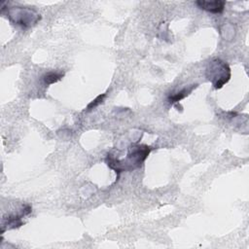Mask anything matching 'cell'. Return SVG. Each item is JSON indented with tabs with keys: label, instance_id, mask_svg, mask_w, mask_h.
<instances>
[{
	"label": "cell",
	"instance_id": "obj_1",
	"mask_svg": "<svg viewBox=\"0 0 249 249\" xmlns=\"http://www.w3.org/2000/svg\"><path fill=\"white\" fill-rule=\"evenodd\" d=\"M151 150L152 148L148 145L134 144L128 148L125 158L123 160L116 159L112 154H108L107 164L118 174L123 171H132L141 167Z\"/></svg>",
	"mask_w": 249,
	"mask_h": 249
},
{
	"label": "cell",
	"instance_id": "obj_3",
	"mask_svg": "<svg viewBox=\"0 0 249 249\" xmlns=\"http://www.w3.org/2000/svg\"><path fill=\"white\" fill-rule=\"evenodd\" d=\"M7 16L13 24L22 28L32 27L41 19V15L28 7H11L7 9Z\"/></svg>",
	"mask_w": 249,
	"mask_h": 249
},
{
	"label": "cell",
	"instance_id": "obj_5",
	"mask_svg": "<svg viewBox=\"0 0 249 249\" xmlns=\"http://www.w3.org/2000/svg\"><path fill=\"white\" fill-rule=\"evenodd\" d=\"M196 5L206 12L212 13V14H221L226 6L225 1L221 0H214V1H204V0H198L196 1Z\"/></svg>",
	"mask_w": 249,
	"mask_h": 249
},
{
	"label": "cell",
	"instance_id": "obj_8",
	"mask_svg": "<svg viewBox=\"0 0 249 249\" xmlns=\"http://www.w3.org/2000/svg\"><path fill=\"white\" fill-rule=\"evenodd\" d=\"M106 94H107V93L105 92V93H102V94L98 95L95 99H93V100L87 106V110H92V109H94L95 107H97L99 104H101L102 101H103V99L105 98Z\"/></svg>",
	"mask_w": 249,
	"mask_h": 249
},
{
	"label": "cell",
	"instance_id": "obj_7",
	"mask_svg": "<svg viewBox=\"0 0 249 249\" xmlns=\"http://www.w3.org/2000/svg\"><path fill=\"white\" fill-rule=\"evenodd\" d=\"M63 76H64L63 72H49L44 75L43 81L46 85H51L59 81Z\"/></svg>",
	"mask_w": 249,
	"mask_h": 249
},
{
	"label": "cell",
	"instance_id": "obj_6",
	"mask_svg": "<svg viewBox=\"0 0 249 249\" xmlns=\"http://www.w3.org/2000/svg\"><path fill=\"white\" fill-rule=\"evenodd\" d=\"M196 86H197V85H192L191 87L184 88V89H182L181 90H179V91H177V92H175V93H173V94L168 95V97H167L168 102H169L170 104L178 103L180 100H182L183 98H185L186 96H188V95L193 91V89L196 88Z\"/></svg>",
	"mask_w": 249,
	"mask_h": 249
},
{
	"label": "cell",
	"instance_id": "obj_4",
	"mask_svg": "<svg viewBox=\"0 0 249 249\" xmlns=\"http://www.w3.org/2000/svg\"><path fill=\"white\" fill-rule=\"evenodd\" d=\"M31 211H32L31 206L26 204L23 206V208L19 214H12V215H9L7 218H3L2 225H1L2 226L1 233H3L6 230L16 229V228L22 226L23 225L22 218L27 216L28 214H30Z\"/></svg>",
	"mask_w": 249,
	"mask_h": 249
},
{
	"label": "cell",
	"instance_id": "obj_2",
	"mask_svg": "<svg viewBox=\"0 0 249 249\" xmlns=\"http://www.w3.org/2000/svg\"><path fill=\"white\" fill-rule=\"evenodd\" d=\"M205 72L206 78L216 89L223 88L231 79V68L229 64L219 58H214L209 61Z\"/></svg>",
	"mask_w": 249,
	"mask_h": 249
}]
</instances>
